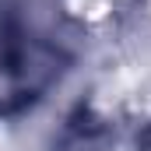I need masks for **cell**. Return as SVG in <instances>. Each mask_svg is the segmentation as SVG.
Segmentation results:
<instances>
[{
    "label": "cell",
    "instance_id": "cell-1",
    "mask_svg": "<svg viewBox=\"0 0 151 151\" xmlns=\"http://www.w3.org/2000/svg\"><path fill=\"white\" fill-rule=\"evenodd\" d=\"M63 14L77 25H106L116 11V0H60Z\"/></svg>",
    "mask_w": 151,
    "mask_h": 151
},
{
    "label": "cell",
    "instance_id": "cell-2",
    "mask_svg": "<svg viewBox=\"0 0 151 151\" xmlns=\"http://www.w3.org/2000/svg\"><path fill=\"white\" fill-rule=\"evenodd\" d=\"M148 11H151V0H148Z\"/></svg>",
    "mask_w": 151,
    "mask_h": 151
}]
</instances>
